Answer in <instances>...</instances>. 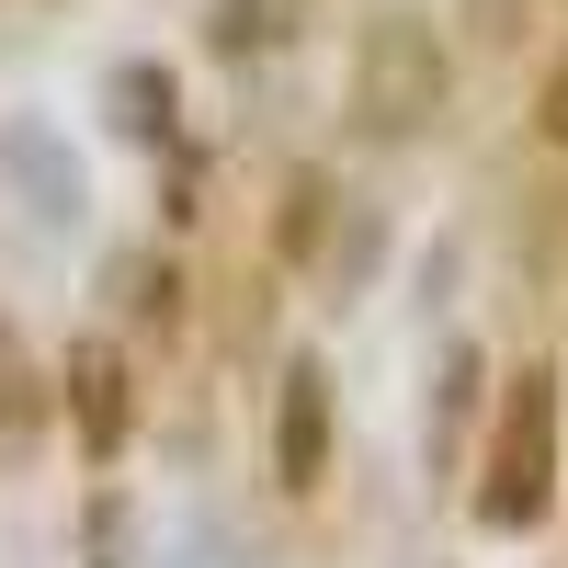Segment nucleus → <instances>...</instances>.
Returning a JSON list of instances; mask_svg holds the SVG:
<instances>
[{"label":"nucleus","instance_id":"obj_1","mask_svg":"<svg viewBox=\"0 0 568 568\" xmlns=\"http://www.w3.org/2000/svg\"><path fill=\"white\" fill-rule=\"evenodd\" d=\"M444 91H455V58H444V34L420 12H375L364 23V45H353V114H364V136H420L444 114Z\"/></svg>","mask_w":568,"mask_h":568},{"label":"nucleus","instance_id":"obj_2","mask_svg":"<svg viewBox=\"0 0 568 568\" xmlns=\"http://www.w3.org/2000/svg\"><path fill=\"white\" fill-rule=\"evenodd\" d=\"M557 500V375L535 364L500 409V444H489V489H478V524L489 535H524L535 511Z\"/></svg>","mask_w":568,"mask_h":568},{"label":"nucleus","instance_id":"obj_3","mask_svg":"<svg viewBox=\"0 0 568 568\" xmlns=\"http://www.w3.org/2000/svg\"><path fill=\"white\" fill-rule=\"evenodd\" d=\"M318 466H329V375L296 364V375H284V409H273V478L318 489Z\"/></svg>","mask_w":568,"mask_h":568},{"label":"nucleus","instance_id":"obj_4","mask_svg":"<svg viewBox=\"0 0 568 568\" xmlns=\"http://www.w3.org/2000/svg\"><path fill=\"white\" fill-rule=\"evenodd\" d=\"M69 398H80V444L91 455H114L125 444V364L91 342V353H69Z\"/></svg>","mask_w":568,"mask_h":568},{"label":"nucleus","instance_id":"obj_5","mask_svg":"<svg viewBox=\"0 0 568 568\" xmlns=\"http://www.w3.org/2000/svg\"><path fill=\"white\" fill-rule=\"evenodd\" d=\"M318 240V182L296 171V182H284V251H307Z\"/></svg>","mask_w":568,"mask_h":568},{"label":"nucleus","instance_id":"obj_6","mask_svg":"<svg viewBox=\"0 0 568 568\" xmlns=\"http://www.w3.org/2000/svg\"><path fill=\"white\" fill-rule=\"evenodd\" d=\"M535 125L568 149V58H557V69H546V91H535Z\"/></svg>","mask_w":568,"mask_h":568}]
</instances>
